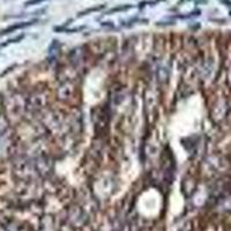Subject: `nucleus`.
Instances as JSON below:
<instances>
[{
	"label": "nucleus",
	"instance_id": "obj_1",
	"mask_svg": "<svg viewBox=\"0 0 231 231\" xmlns=\"http://www.w3.org/2000/svg\"><path fill=\"white\" fill-rule=\"evenodd\" d=\"M29 24H31V22H22V23H19V24H14V26H12V27H8L7 29H5L4 31H1L0 35H6V34H8V32L18 30V29H21V28H24V27H27V26H29Z\"/></svg>",
	"mask_w": 231,
	"mask_h": 231
},
{
	"label": "nucleus",
	"instance_id": "obj_2",
	"mask_svg": "<svg viewBox=\"0 0 231 231\" xmlns=\"http://www.w3.org/2000/svg\"><path fill=\"white\" fill-rule=\"evenodd\" d=\"M44 0H29L27 2V5H35V4H38V2H42Z\"/></svg>",
	"mask_w": 231,
	"mask_h": 231
}]
</instances>
